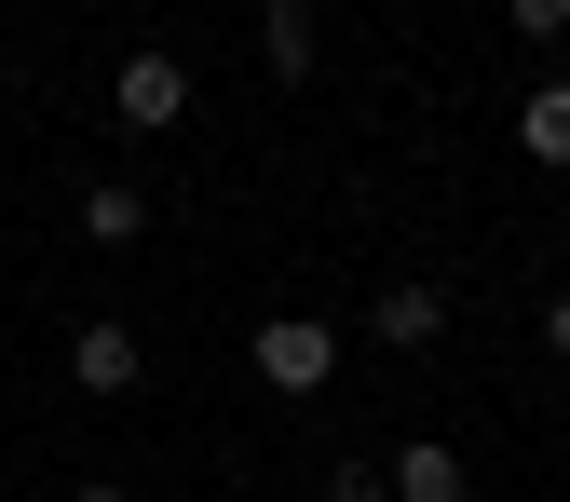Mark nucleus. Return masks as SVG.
<instances>
[{
  "mask_svg": "<svg viewBox=\"0 0 570 502\" xmlns=\"http://www.w3.org/2000/svg\"><path fill=\"white\" fill-rule=\"evenodd\" d=\"M258 68H272V82H299V68H313V14H299V0H272V14H258Z\"/></svg>",
  "mask_w": 570,
  "mask_h": 502,
  "instance_id": "nucleus-8",
  "label": "nucleus"
},
{
  "mask_svg": "<svg viewBox=\"0 0 570 502\" xmlns=\"http://www.w3.org/2000/svg\"><path fill=\"white\" fill-rule=\"evenodd\" d=\"M543 353H557V367H570V285H557V299H543Z\"/></svg>",
  "mask_w": 570,
  "mask_h": 502,
  "instance_id": "nucleus-10",
  "label": "nucleus"
},
{
  "mask_svg": "<svg viewBox=\"0 0 570 502\" xmlns=\"http://www.w3.org/2000/svg\"><path fill=\"white\" fill-rule=\"evenodd\" d=\"M517 150L530 164H570V82H530L517 96Z\"/></svg>",
  "mask_w": 570,
  "mask_h": 502,
  "instance_id": "nucleus-7",
  "label": "nucleus"
},
{
  "mask_svg": "<svg viewBox=\"0 0 570 502\" xmlns=\"http://www.w3.org/2000/svg\"><path fill=\"white\" fill-rule=\"evenodd\" d=\"M109 122H122V136H177V122H190V68H177V55H122Z\"/></svg>",
  "mask_w": 570,
  "mask_h": 502,
  "instance_id": "nucleus-2",
  "label": "nucleus"
},
{
  "mask_svg": "<svg viewBox=\"0 0 570 502\" xmlns=\"http://www.w3.org/2000/svg\"><path fill=\"white\" fill-rule=\"evenodd\" d=\"M136 232H150V190H136V177H96L82 190V245H136Z\"/></svg>",
  "mask_w": 570,
  "mask_h": 502,
  "instance_id": "nucleus-6",
  "label": "nucleus"
},
{
  "mask_svg": "<svg viewBox=\"0 0 570 502\" xmlns=\"http://www.w3.org/2000/svg\"><path fill=\"white\" fill-rule=\"evenodd\" d=\"M381 489H394L381 462H326V502H381Z\"/></svg>",
  "mask_w": 570,
  "mask_h": 502,
  "instance_id": "nucleus-9",
  "label": "nucleus"
},
{
  "mask_svg": "<svg viewBox=\"0 0 570 502\" xmlns=\"http://www.w3.org/2000/svg\"><path fill=\"white\" fill-rule=\"evenodd\" d=\"M462 489H475V475H462L449 435H407V449H394V502H462Z\"/></svg>",
  "mask_w": 570,
  "mask_h": 502,
  "instance_id": "nucleus-4",
  "label": "nucleus"
},
{
  "mask_svg": "<svg viewBox=\"0 0 570 502\" xmlns=\"http://www.w3.org/2000/svg\"><path fill=\"white\" fill-rule=\"evenodd\" d=\"M367 326H381L394 353H435V339H449V299H435V285H381V313H367Z\"/></svg>",
  "mask_w": 570,
  "mask_h": 502,
  "instance_id": "nucleus-5",
  "label": "nucleus"
},
{
  "mask_svg": "<svg viewBox=\"0 0 570 502\" xmlns=\"http://www.w3.org/2000/svg\"><path fill=\"white\" fill-rule=\"evenodd\" d=\"M245 367H258L272 394H326V381H340V326H313V313H272V326L245 339Z\"/></svg>",
  "mask_w": 570,
  "mask_h": 502,
  "instance_id": "nucleus-1",
  "label": "nucleus"
},
{
  "mask_svg": "<svg viewBox=\"0 0 570 502\" xmlns=\"http://www.w3.org/2000/svg\"><path fill=\"white\" fill-rule=\"evenodd\" d=\"M136 367H150L136 326H68V381H82V394H136Z\"/></svg>",
  "mask_w": 570,
  "mask_h": 502,
  "instance_id": "nucleus-3",
  "label": "nucleus"
},
{
  "mask_svg": "<svg viewBox=\"0 0 570 502\" xmlns=\"http://www.w3.org/2000/svg\"><path fill=\"white\" fill-rule=\"evenodd\" d=\"M82 502H122V489H82Z\"/></svg>",
  "mask_w": 570,
  "mask_h": 502,
  "instance_id": "nucleus-11",
  "label": "nucleus"
}]
</instances>
